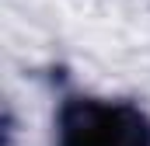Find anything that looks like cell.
Masks as SVG:
<instances>
[{
    "label": "cell",
    "instance_id": "obj_1",
    "mask_svg": "<svg viewBox=\"0 0 150 146\" xmlns=\"http://www.w3.org/2000/svg\"><path fill=\"white\" fill-rule=\"evenodd\" d=\"M59 146H150V118L122 101L70 98L59 111Z\"/></svg>",
    "mask_w": 150,
    "mask_h": 146
}]
</instances>
